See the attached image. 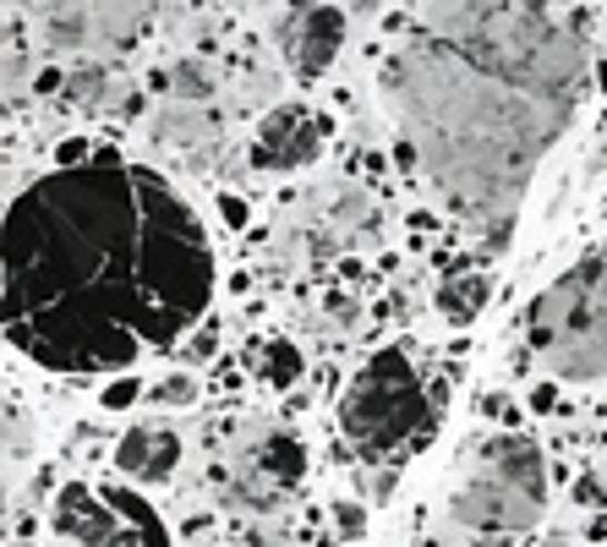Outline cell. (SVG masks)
Instances as JSON below:
<instances>
[{
  "mask_svg": "<svg viewBox=\"0 0 607 547\" xmlns=\"http://www.w3.org/2000/svg\"><path fill=\"white\" fill-rule=\"evenodd\" d=\"M575 504H586V509H591V504H607V487L597 471H586V477L575 481Z\"/></svg>",
  "mask_w": 607,
  "mask_h": 547,
  "instance_id": "19",
  "label": "cell"
},
{
  "mask_svg": "<svg viewBox=\"0 0 607 547\" xmlns=\"http://www.w3.org/2000/svg\"><path fill=\"white\" fill-rule=\"evenodd\" d=\"M50 537L44 547H170L165 520L132 487H93L67 481L50 504Z\"/></svg>",
  "mask_w": 607,
  "mask_h": 547,
  "instance_id": "6",
  "label": "cell"
},
{
  "mask_svg": "<svg viewBox=\"0 0 607 547\" xmlns=\"http://www.w3.org/2000/svg\"><path fill=\"white\" fill-rule=\"evenodd\" d=\"M176 460H181V438L170 427H132L116 444V466L132 481H165L176 471Z\"/></svg>",
  "mask_w": 607,
  "mask_h": 547,
  "instance_id": "10",
  "label": "cell"
},
{
  "mask_svg": "<svg viewBox=\"0 0 607 547\" xmlns=\"http://www.w3.org/2000/svg\"><path fill=\"white\" fill-rule=\"evenodd\" d=\"M487 296H492V285H487V274H444V285L432 290V301H438V312L455 324V329H466L481 318V307H487Z\"/></svg>",
  "mask_w": 607,
  "mask_h": 547,
  "instance_id": "11",
  "label": "cell"
},
{
  "mask_svg": "<svg viewBox=\"0 0 607 547\" xmlns=\"http://www.w3.org/2000/svg\"><path fill=\"white\" fill-rule=\"evenodd\" d=\"M110 93H116V71H110V67H77L67 77V99H71V105H82V110L105 105Z\"/></svg>",
  "mask_w": 607,
  "mask_h": 547,
  "instance_id": "13",
  "label": "cell"
},
{
  "mask_svg": "<svg viewBox=\"0 0 607 547\" xmlns=\"http://www.w3.org/2000/svg\"><path fill=\"white\" fill-rule=\"evenodd\" d=\"M531 547H575V543H569L564 531H547V537H537V543H531Z\"/></svg>",
  "mask_w": 607,
  "mask_h": 547,
  "instance_id": "24",
  "label": "cell"
},
{
  "mask_svg": "<svg viewBox=\"0 0 607 547\" xmlns=\"http://www.w3.org/2000/svg\"><path fill=\"white\" fill-rule=\"evenodd\" d=\"M33 455V432H28V416L17 400H6V471L17 477V466Z\"/></svg>",
  "mask_w": 607,
  "mask_h": 547,
  "instance_id": "14",
  "label": "cell"
},
{
  "mask_svg": "<svg viewBox=\"0 0 607 547\" xmlns=\"http://www.w3.org/2000/svg\"><path fill=\"white\" fill-rule=\"evenodd\" d=\"M219 213H225V225H230V230H247V203H241L236 192H225V198H219Z\"/></svg>",
  "mask_w": 607,
  "mask_h": 547,
  "instance_id": "20",
  "label": "cell"
},
{
  "mask_svg": "<svg viewBox=\"0 0 607 547\" xmlns=\"http://www.w3.org/2000/svg\"><path fill=\"white\" fill-rule=\"evenodd\" d=\"M213 301L198 208L99 148L6 208V340L50 372H121L170 350Z\"/></svg>",
  "mask_w": 607,
  "mask_h": 547,
  "instance_id": "1",
  "label": "cell"
},
{
  "mask_svg": "<svg viewBox=\"0 0 607 547\" xmlns=\"http://www.w3.org/2000/svg\"><path fill=\"white\" fill-rule=\"evenodd\" d=\"M531 350L569 384L607 378V241L575 258L531 301Z\"/></svg>",
  "mask_w": 607,
  "mask_h": 547,
  "instance_id": "3",
  "label": "cell"
},
{
  "mask_svg": "<svg viewBox=\"0 0 607 547\" xmlns=\"http://www.w3.org/2000/svg\"><path fill=\"white\" fill-rule=\"evenodd\" d=\"M148 400H153V406H198V378L170 372V378H159V384L148 389Z\"/></svg>",
  "mask_w": 607,
  "mask_h": 547,
  "instance_id": "16",
  "label": "cell"
},
{
  "mask_svg": "<svg viewBox=\"0 0 607 547\" xmlns=\"http://www.w3.org/2000/svg\"><path fill=\"white\" fill-rule=\"evenodd\" d=\"M335 526L339 537H361L367 531V509L361 504H335Z\"/></svg>",
  "mask_w": 607,
  "mask_h": 547,
  "instance_id": "18",
  "label": "cell"
},
{
  "mask_svg": "<svg viewBox=\"0 0 607 547\" xmlns=\"http://www.w3.org/2000/svg\"><path fill=\"white\" fill-rule=\"evenodd\" d=\"M263 372H269L273 389H290V384L301 378V350H296L290 340H273L269 345V367H263Z\"/></svg>",
  "mask_w": 607,
  "mask_h": 547,
  "instance_id": "15",
  "label": "cell"
},
{
  "mask_svg": "<svg viewBox=\"0 0 607 547\" xmlns=\"http://www.w3.org/2000/svg\"><path fill=\"white\" fill-rule=\"evenodd\" d=\"M153 6H44V39L56 50L127 44L148 28Z\"/></svg>",
  "mask_w": 607,
  "mask_h": 547,
  "instance_id": "9",
  "label": "cell"
},
{
  "mask_svg": "<svg viewBox=\"0 0 607 547\" xmlns=\"http://www.w3.org/2000/svg\"><path fill=\"white\" fill-rule=\"evenodd\" d=\"M61 88H67V71H56V67L39 71V93H61Z\"/></svg>",
  "mask_w": 607,
  "mask_h": 547,
  "instance_id": "22",
  "label": "cell"
},
{
  "mask_svg": "<svg viewBox=\"0 0 607 547\" xmlns=\"http://www.w3.org/2000/svg\"><path fill=\"white\" fill-rule=\"evenodd\" d=\"M547 509V460L531 438L520 432H498L487 444L471 449V466L449 498V515L466 526V531H481V537H515V531H531Z\"/></svg>",
  "mask_w": 607,
  "mask_h": 547,
  "instance_id": "4",
  "label": "cell"
},
{
  "mask_svg": "<svg viewBox=\"0 0 607 547\" xmlns=\"http://www.w3.org/2000/svg\"><path fill=\"white\" fill-rule=\"evenodd\" d=\"M591 88L580 11L526 0L421 6L384 67V93L427 187L504 252L547 148L569 132Z\"/></svg>",
  "mask_w": 607,
  "mask_h": 547,
  "instance_id": "2",
  "label": "cell"
},
{
  "mask_svg": "<svg viewBox=\"0 0 607 547\" xmlns=\"http://www.w3.org/2000/svg\"><path fill=\"white\" fill-rule=\"evenodd\" d=\"M247 547H296V543H273V537H258V543H247Z\"/></svg>",
  "mask_w": 607,
  "mask_h": 547,
  "instance_id": "26",
  "label": "cell"
},
{
  "mask_svg": "<svg viewBox=\"0 0 607 547\" xmlns=\"http://www.w3.org/2000/svg\"><path fill=\"white\" fill-rule=\"evenodd\" d=\"M345 22H350L345 6H285L269 22V33L279 44V61L301 82H318L345 44Z\"/></svg>",
  "mask_w": 607,
  "mask_h": 547,
  "instance_id": "7",
  "label": "cell"
},
{
  "mask_svg": "<svg viewBox=\"0 0 607 547\" xmlns=\"http://www.w3.org/2000/svg\"><path fill=\"white\" fill-rule=\"evenodd\" d=\"M329 116H318L312 105H279L263 116V127L252 137V165L258 170H301L324 153L329 142Z\"/></svg>",
  "mask_w": 607,
  "mask_h": 547,
  "instance_id": "8",
  "label": "cell"
},
{
  "mask_svg": "<svg viewBox=\"0 0 607 547\" xmlns=\"http://www.w3.org/2000/svg\"><path fill=\"white\" fill-rule=\"evenodd\" d=\"M258 460H263V471H269L273 487H296V481L307 477V449H301V438H290V432H273Z\"/></svg>",
  "mask_w": 607,
  "mask_h": 547,
  "instance_id": "12",
  "label": "cell"
},
{
  "mask_svg": "<svg viewBox=\"0 0 607 547\" xmlns=\"http://www.w3.org/2000/svg\"><path fill=\"white\" fill-rule=\"evenodd\" d=\"M395 498V471H378L372 477V504H389Z\"/></svg>",
  "mask_w": 607,
  "mask_h": 547,
  "instance_id": "21",
  "label": "cell"
},
{
  "mask_svg": "<svg viewBox=\"0 0 607 547\" xmlns=\"http://www.w3.org/2000/svg\"><path fill=\"white\" fill-rule=\"evenodd\" d=\"M558 406V395H553V384H537V389H531V410H541V416H547V410Z\"/></svg>",
  "mask_w": 607,
  "mask_h": 547,
  "instance_id": "23",
  "label": "cell"
},
{
  "mask_svg": "<svg viewBox=\"0 0 607 547\" xmlns=\"http://www.w3.org/2000/svg\"><path fill=\"white\" fill-rule=\"evenodd\" d=\"M132 400H142V378H132V372L127 378H110L105 395H99V406H110V410H127Z\"/></svg>",
  "mask_w": 607,
  "mask_h": 547,
  "instance_id": "17",
  "label": "cell"
},
{
  "mask_svg": "<svg viewBox=\"0 0 607 547\" xmlns=\"http://www.w3.org/2000/svg\"><path fill=\"white\" fill-rule=\"evenodd\" d=\"M427 421H432V406L405 350H378L339 400V427L361 460H389L395 449L427 432Z\"/></svg>",
  "mask_w": 607,
  "mask_h": 547,
  "instance_id": "5",
  "label": "cell"
},
{
  "mask_svg": "<svg viewBox=\"0 0 607 547\" xmlns=\"http://www.w3.org/2000/svg\"><path fill=\"white\" fill-rule=\"evenodd\" d=\"M192 350H198V356H208V350H213V329H202L198 340H192Z\"/></svg>",
  "mask_w": 607,
  "mask_h": 547,
  "instance_id": "25",
  "label": "cell"
}]
</instances>
